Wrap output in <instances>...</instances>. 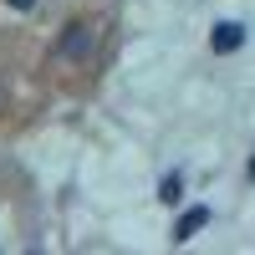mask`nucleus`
Segmentation results:
<instances>
[{
    "mask_svg": "<svg viewBox=\"0 0 255 255\" xmlns=\"http://www.w3.org/2000/svg\"><path fill=\"white\" fill-rule=\"evenodd\" d=\"M92 46H97V26H92V20H72V26L61 31V41H56V56L92 61Z\"/></svg>",
    "mask_w": 255,
    "mask_h": 255,
    "instance_id": "1",
    "label": "nucleus"
},
{
    "mask_svg": "<svg viewBox=\"0 0 255 255\" xmlns=\"http://www.w3.org/2000/svg\"><path fill=\"white\" fill-rule=\"evenodd\" d=\"M209 46H215L220 56H230V51H240V46H245V26H240V20H220V26L209 31Z\"/></svg>",
    "mask_w": 255,
    "mask_h": 255,
    "instance_id": "2",
    "label": "nucleus"
},
{
    "mask_svg": "<svg viewBox=\"0 0 255 255\" xmlns=\"http://www.w3.org/2000/svg\"><path fill=\"white\" fill-rule=\"evenodd\" d=\"M209 220H215V209H209V204L184 209V215H179V225H174V240H179V245H184V240H194V235H199V230H204Z\"/></svg>",
    "mask_w": 255,
    "mask_h": 255,
    "instance_id": "3",
    "label": "nucleus"
},
{
    "mask_svg": "<svg viewBox=\"0 0 255 255\" xmlns=\"http://www.w3.org/2000/svg\"><path fill=\"white\" fill-rule=\"evenodd\" d=\"M158 199H163V204H179V199H184V179H179V174H168V179L158 184Z\"/></svg>",
    "mask_w": 255,
    "mask_h": 255,
    "instance_id": "4",
    "label": "nucleus"
},
{
    "mask_svg": "<svg viewBox=\"0 0 255 255\" xmlns=\"http://www.w3.org/2000/svg\"><path fill=\"white\" fill-rule=\"evenodd\" d=\"M10 5H15V10H31V5H36V0H10Z\"/></svg>",
    "mask_w": 255,
    "mask_h": 255,
    "instance_id": "5",
    "label": "nucleus"
}]
</instances>
